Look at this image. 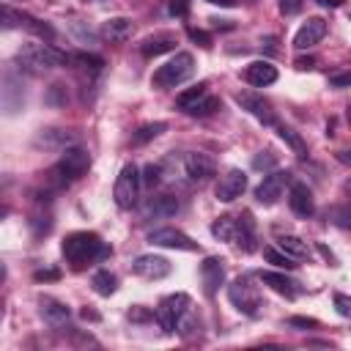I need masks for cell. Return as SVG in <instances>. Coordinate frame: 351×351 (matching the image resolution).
<instances>
[{
	"instance_id": "cell-1",
	"label": "cell",
	"mask_w": 351,
	"mask_h": 351,
	"mask_svg": "<svg viewBox=\"0 0 351 351\" xmlns=\"http://www.w3.org/2000/svg\"><path fill=\"white\" fill-rule=\"evenodd\" d=\"M63 250V258L74 266H85L90 261H99V258H107L110 255V247L90 230H77V233H69L60 244Z\"/></svg>"
},
{
	"instance_id": "cell-2",
	"label": "cell",
	"mask_w": 351,
	"mask_h": 351,
	"mask_svg": "<svg viewBox=\"0 0 351 351\" xmlns=\"http://www.w3.org/2000/svg\"><path fill=\"white\" fill-rule=\"evenodd\" d=\"M16 63L27 74H44V71H49V69H55L60 63H69V55H63L52 44L41 41V44H25L16 52Z\"/></svg>"
},
{
	"instance_id": "cell-3",
	"label": "cell",
	"mask_w": 351,
	"mask_h": 351,
	"mask_svg": "<svg viewBox=\"0 0 351 351\" xmlns=\"http://www.w3.org/2000/svg\"><path fill=\"white\" fill-rule=\"evenodd\" d=\"M195 71V58L189 52H176V58H170L165 66H159L151 77V85L159 88V90H167V88H176L181 82H186Z\"/></svg>"
},
{
	"instance_id": "cell-4",
	"label": "cell",
	"mask_w": 351,
	"mask_h": 351,
	"mask_svg": "<svg viewBox=\"0 0 351 351\" xmlns=\"http://www.w3.org/2000/svg\"><path fill=\"white\" fill-rule=\"evenodd\" d=\"M228 299H230V304L239 313H244L250 318L261 315V310H263V296L258 293V285H252V277L250 274H241V277H236L228 285Z\"/></svg>"
},
{
	"instance_id": "cell-5",
	"label": "cell",
	"mask_w": 351,
	"mask_h": 351,
	"mask_svg": "<svg viewBox=\"0 0 351 351\" xmlns=\"http://www.w3.org/2000/svg\"><path fill=\"white\" fill-rule=\"evenodd\" d=\"M88 167H90V154L80 145H69V148H63L58 165L52 167V176L58 184H71V181L82 178L88 173Z\"/></svg>"
},
{
	"instance_id": "cell-6",
	"label": "cell",
	"mask_w": 351,
	"mask_h": 351,
	"mask_svg": "<svg viewBox=\"0 0 351 351\" xmlns=\"http://www.w3.org/2000/svg\"><path fill=\"white\" fill-rule=\"evenodd\" d=\"M0 101H3V112L5 115H16L25 107V82H22V69L19 66H5Z\"/></svg>"
},
{
	"instance_id": "cell-7",
	"label": "cell",
	"mask_w": 351,
	"mask_h": 351,
	"mask_svg": "<svg viewBox=\"0 0 351 351\" xmlns=\"http://www.w3.org/2000/svg\"><path fill=\"white\" fill-rule=\"evenodd\" d=\"M140 186H143V176L134 165H123L118 178H115V189H112V197H115V206L118 208H132L140 197Z\"/></svg>"
},
{
	"instance_id": "cell-8",
	"label": "cell",
	"mask_w": 351,
	"mask_h": 351,
	"mask_svg": "<svg viewBox=\"0 0 351 351\" xmlns=\"http://www.w3.org/2000/svg\"><path fill=\"white\" fill-rule=\"evenodd\" d=\"M192 307V299L186 296V293H170V296H165L162 302H159V307H156V321H159V326H162V332H176V324H178V318L186 313Z\"/></svg>"
},
{
	"instance_id": "cell-9",
	"label": "cell",
	"mask_w": 351,
	"mask_h": 351,
	"mask_svg": "<svg viewBox=\"0 0 351 351\" xmlns=\"http://www.w3.org/2000/svg\"><path fill=\"white\" fill-rule=\"evenodd\" d=\"M291 184H293V181H291V173H288V170H271V173L263 176V181L258 184L255 200H258L261 206H274V203L285 195V189H288Z\"/></svg>"
},
{
	"instance_id": "cell-10",
	"label": "cell",
	"mask_w": 351,
	"mask_h": 351,
	"mask_svg": "<svg viewBox=\"0 0 351 351\" xmlns=\"http://www.w3.org/2000/svg\"><path fill=\"white\" fill-rule=\"evenodd\" d=\"M236 104H239L241 110H247L252 118H258L261 123H266V126H274V123H277L271 104H269L261 93H255V90H239V93H236Z\"/></svg>"
},
{
	"instance_id": "cell-11",
	"label": "cell",
	"mask_w": 351,
	"mask_h": 351,
	"mask_svg": "<svg viewBox=\"0 0 351 351\" xmlns=\"http://www.w3.org/2000/svg\"><path fill=\"white\" fill-rule=\"evenodd\" d=\"M148 244H154V247H167V250H184V252L200 250L197 241H192L186 233H181V230H176V228L151 230V233H148Z\"/></svg>"
},
{
	"instance_id": "cell-12",
	"label": "cell",
	"mask_w": 351,
	"mask_h": 351,
	"mask_svg": "<svg viewBox=\"0 0 351 351\" xmlns=\"http://www.w3.org/2000/svg\"><path fill=\"white\" fill-rule=\"evenodd\" d=\"M181 170H184V176L189 181L203 184V181H208L214 176V159L206 156V154H184L181 156Z\"/></svg>"
},
{
	"instance_id": "cell-13",
	"label": "cell",
	"mask_w": 351,
	"mask_h": 351,
	"mask_svg": "<svg viewBox=\"0 0 351 351\" xmlns=\"http://www.w3.org/2000/svg\"><path fill=\"white\" fill-rule=\"evenodd\" d=\"M244 189H247V173L239 170V167H230V170L219 178V184H217V200L233 203L236 197H241Z\"/></svg>"
},
{
	"instance_id": "cell-14",
	"label": "cell",
	"mask_w": 351,
	"mask_h": 351,
	"mask_svg": "<svg viewBox=\"0 0 351 351\" xmlns=\"http://www.w3.org/2000/svg\"><path fill=\"white\" fill-rule=\"evenodd\" d=\"M200 280H203V291H206V296L211 299V296H217V291H219V285L225 282V261L222 258H206L203 263H200Z\"/></svg>"
},
{
	"instance_id": "cell-15",
	"label": "cell",
	"mask_w": 351,
	"mask_h": 351,
	"mask_svg": "<svg viewBox=\"0 0 351 351\" xmlns=\"http://www.w3.org/2000/svg\"><path fill=\"white\" fill-rule=\"evenodd\" d=\"M132 269H134V274H140L145 280H162L170 274V261L162 255H137Z\"/></svg>"
},
{
	"instance_id": "cell-16",
	"label": "cell",
	"mask_w": 351,
	"mask_h": 351,
	"mask_svg": "<svg viewBox=\"0 0 351 351\" xmlns=\"http://www.w3.org/2000/svg\"><path fill=\"white\" fill-rule=\"evenodd\" d=\"M288 206H291V211L296 217H304V219L315 214V200H313V192L307 189V184L293 181L288 186Z\"/></svg>"
},
{
	"instance_id": "cell-17",
	"label": "cell",
	"mask_w": 351,
	"mask_h": 351,
	"mask_svg": "<svg viewBox=\"0 0 351 351\" xmlns=\"http://www.w3.org/2000/svg\"><path fill=\"white\" fill-rule=\"evenodd\" d=\"M326 36V22L321 16H310L293 36V47L296 49H307V47H315L321 38Z\"/></svg>"
},
{
	"instance_id": "cell-18",
	"label": "cell",
	"mask_w": 351,
	"mask_h": 351,
	"mask_svg": "<svg viewBox=\"0 0 351 351\" xmlns=\"http://www.w3.org/2000/svg\"><path fill=\"white\" fill-rule=\"evenodd\" d=\"M38 310H41V318H44L52 329L69 326L71 313H69V307H66L63 302H58V299H52V296H41V299H38Z\"/></svg>"
},
{
	"instance_id": "cell-19",
	"label": "cell",
	"mask_w": 351,
	"mask_h": 351,
	"mask_svg": "<svg viewBox=\"0 0 351 351\" xmlns=\"http://www.w3.org/2000/svg\"><path fill=\"white\" fill-rule=\"evenodd\" d=\"M132 33H134V22H132L129 16H110V19L101 25V36H104L107 41H112V44L129 41Z\"/></svg>"
},
{
	"instance_id": "cell-20",
	"label": "cell",
	"mask_w": 351,
	"mask_h": 351,
	"mask_svg": "<svg viewBox=\"0 0 351 351\" xmlns=\"http://www.w3.org/2000/svg\"><path fill=\"white\" fill-rule=\"evenodd\" d=\"M74 143V132L71 129H41L33 140L36 148H47V151H55V148H69Z\"/></svg>"
},
{
	"instance_id": "cell-21",
	"label": "cell",
	"mask_w": 351,
	"mask_h": 351,
	"mask_svg": "<svg viewBox=\"0 0 351 351\" xmlns=\"http://www.w3.org/2000/svg\"><path fill=\"white\" fill-rule=\"evenodd\" d=\"M244 80L252 85V88H266L277 80V69L269 63V60H252L247 69H244Z\"/></svg>"
},
{
	"instance_id": "cell-22",
	"label": "cell",
	"mask_w": 351,
	"mask_h": 351,
	"mask_svg": "<svg viewBox=\"0 0 351 351\" xmlns=\"http://www.w3.org/2000/svg\"><path fill=\"white\" fill-rule=\"evenodd\" d=\"M244 252H252L255 250V219L250 211H241L236 217V239H233Z\"/></svg>"
},
{
	"instance_id": "cell-23",
	"label": "cell",
	"mask_w": 351,
	"mask_h": 351,
	"mask_svg": "<svg viewBox=\"0 0 351 351\" xmlns=\"http://www.w3.org/2000/svg\"><path fill=\"white\" fill-rule=\"evenodd\" d=\"M261 280H263L274 293H280V296H285V299H296V296H299V282L291 280V277H285V274H280V271H261Z\"/></svg>"
},
{
	"instance_id": "cell-24",
	"label": "cell",
	"mask_w": 351,
	"mask_h": 351,
	"mask_svg": "<svg viewBox=\"0 0 351 351\" xmlns=\"http://www.w3.org/2000/svg\"><path fill=\"white\" fill-rule=\"evenodd\" d=\"M176 211H178V197H173V195H159V197H154V200L145 206L143 217H145V219H167V217H173Z\"/></svg>"
},
{
	"instance_id": "cell-25",
	"label": "cell",
	"mask_w": 351,
	"mask_h": 351,
	"mask_svg": "<svg viewBox=\"0 0 351 351\" xmlns=\"http://www.w3.org/2000/svg\"><path fill=\"white\" fill-rule=\"evenodd\" d=\"M170 49H176V36L173 33H154L140 44V52L145 58H156V55H165Z\"/></svg>"
},
{
	"instance_id": "cell-26",
	"label": "cell",
	"mask_w": 351,
	"mask_h": 351,
	"mask_svg": "<svg viewBox=\"0 0 351 351\" xmlns=\"http://www.w3.org/2000/svg\"><path fill=\"white\" fill-rule=\"evenodd\" d=\"M211 236L219 241H233L236 239V217H230V214L217 217L211 225Z\"/></svg>"
},
{
	"instance_id": "cell-27",
	"label": "cell",
	"mask_w": 351,
	"mask_h": 351,
	"mask_svg": "<svg viewBox=\"0 0 351 351\" xmlns=\"http://www.w3.org/2000/svg\"><path fill=\"white\" fill-rule=\"evenodd\" d=\"M90 285H93V291H96L99 296H112V293L118 291V277H115L112 271L101 269V271H96V274H93Z\"/></svg>"
},
{
	"instance_id": "cell-28",
	"label": "cell",
	"mask_w": 351,
	"mask_h": 351,
	"mask_svg": "<svg viewBox=\"0 0 351 351\" xmlns=\"http://www.w3.org/2000/svg\"><path fill=\"white\" fill-rule=\"evenodd\" d=\"M214 110H219V99H214V96H203V99H197L195 104H189L184 112L186 115H192V118H206V115H211Z\"/></svg>"
},
{
	"instance_id": "cell-29",
	"label": "cell",
	"mask_w": 351,
	"mask_h": 351,
	"mask_svg": "<svg viewBox=\"0 0 351 351\" xmlns=\"http://www.w3.org/2000/svg\"><path fill=\"white\" fill-rule=\"evenodd\" d=\"M167 129V123L165 121H154V123H143L134 134H132V143L134 145H143V143H148V140H154V137H159L162 132Z\"/></svg>"
},
{
	"instance_id": "cell-30",
	"label": "cell",
	"mask_w": 351,
	"mask_h": 351,
	"mask_svg": "<svg viewBox=\"0 0 351 351\" xmlns=\"http://www.w3.org/2000/svg\"><path fill=\"white\" fill-rule=\"evenodd\" d=\"M277 247L282 252H288L291 258H304L307 255V244L299 236H277Z\"/></svg>"
},
{
	"instance_id": "cell-31",
	"label": "cell",
	"mask_w": 351,
	"mask_h": 351,
	"mask_svg": "<svg viewBox=\"0 0 351 351\" xmlns=\"http://www.w3.org/2000/svg\"><path fill=\"white\" fill-rule=\"evenodd\" d=\"M263 258H266V263H271V266H280V269H293L296 263V258H291L288 252H282L280 247H266L263 250Z\"/></svg>"
},
{
	"instance_id": "cell-32",
	"label": "cell",
	"mask_w": 351,
	"mask_h": 351,
	"mask_svg": "<svg viewBox=\"0 0 351 351\" xmlns=\"http://www.w3.org/2000/svg\"><path fill=\"white\" fill-rule=\"evenodd\" d=\"M44 101H47L49 107H66V101H69L66 85H63V82H52V85L47 88V96H44Z\"/></svg>"
},
{
	"instance_id": "cell-33",
	"label": "cell",
	"mask_w": 351,
	"mask_h": 351,
	"mask_svg": "<svg viewBox=\"0 0 351 351\" xmlns=\"http://www.w3.org/2000/svg\"><path fill=\"white\" fill-rule=\"evenodd\" d=\"M277 134H280V137H282V140H285V143H288L299 156H304V154H307L304 140H302V137H299V132H293L291 126H277Z\"/></svg>"
},
{
	"instance_id": "cell-34",
	"label": "cell",
	"mask_w": 351,
	"mask_h": 351,
	"mask_svg": "<svg viewBox=\"0 0 351 351\" xmlns=\"http://www.w3.org/2000/svg\"><path fill=\"white\" fill-rule=\"evenodd\" d=\"M206 88H208V85H206V82H197V85H195V88H189V90H184V93H181V96H178V99H176V104H178V107H181V110H186V107H189V104H195V101H197V99H203V96H206V93H208V90H206Z\"/></svg>"
},
{
	"instance_id": "cell-35",
	"label": "cell",
	"mask_w": 351,
	"mask_h": 351,
	"mask_svg": "<svg viewBox=\"0 0 351 351\" xmlns=\"http://www.w3.org/2000/svg\"><path fill=\"white\" fill-rule=\"evenodd\" d=\"M69 60H74L77 66H82V69H88V71H99V69L104 66V58L90 55V52H77V55H69Z\"/></svg>"
},
{
	"instance_id": "cell-36",
	"label": "cell",
	"mask_w": 351,
	"mask_h": 351,
	"mask_svg": "<svg viewBox=\"0 0 351 351\" xmlns=\"http://www.w3.org/2000/svg\"><path fill=\"white\" fill-rule=\"evenodd\" d=\"M176 332L181 335V337H192L195 332H197V318L192 315V307L178 318V324H176Z\"/></svg>"
},
{
	"instance_id": "cell-37",
	"label": "cell",
	"mask_w": 351,
	"mask_h": 351,
	"mask_svg": "<svg viewBox=\"0 0 351 351\" xmlns=\"http://www.w3.org/2000/svg\"><path fill=\"white\" fill-rule=\"evenodd\" d=\"M165 178V173H162V162H151V165H145V170H143V184L145 186H156L159 181Z\"/></svg>"
},
{
	"instance_id": "cell-38",
	"label": "cell",
	"mask_w": 351,
	"mask_h": 351,
	"mask_svg": "<svg viewBox=\"0 0 351 351\" xmlns=\"http://www.w3.org/2000/svg\"><path fill=\"white\" fill-rule=\"evenodd\" d=\"M274 162H277V156H274L271 151H261V154L252 159V167H255V170H261V173H266V170H271V167H274Z\"/></svg>"
},
{
	"instance_id": "cell-39",
	"label": "cell",
	"mask_w": 351,
	"mask_h": 351,
	"mask_svg": "<svg viewBox=\"0 0 351 351\" xmlns=\"http://www.w3.org/2000/svg\"><path fill=\"white\" fill-rule=\"evenodd\" d=\"M167 11H170V16L186 19L189 16V0H167Z\"/></svg>"
},
{
	"instance_id": "cell-40",
	"label": "cell",
	"mask_w": 351,
	"mask_h": 351,
	"mask_svg": "<svg viewBox=\"0 0 351 351\" xmlns=\"http://www.w3.org/2000/svg\"><path fill=\"white\" fill-rule=\"evenodd\" d=\"M335 310H337L343 318H351V296H346V293H335Z\"/></svg>"
},
{
	"instance_id": "cell-41",
	"label": "cell",
	"mask_w": 351,
	"mask_h": 351,
	"mask_svg": "<svg viewBox=\"0 0 351 351\" xmlns=\"http://www.w3.org/2000/svg\"><path fill=\"white\" fill-rule=\"evenodd\" d=\"M277 8L285 14V16H293L302 11V0H277Z\"/></svg>"
},
{
	"instance_id": "cell-42",
	"label": "cell",
	"mask_w": 351,
	"mask_h": 351,
	"mask_svg": "<svg viewBox=\"0 0 351 351\" xmlns=\"http://www.w3.org/2000/svg\"><path fill=\"white\" fill-rule=\"evenodd\" d=\"M329 88H351V71L332 74V77H329Z\"/></svg>"
},
{
	"instance_id": "cell-43",
	"label": "cell",
	"mask_w": 351,
	"mask_h": 351,
	"mask_svg": "<svg viewBox=\"0 0 351 351\" xmlns=\"http://www.w3.org/2000/svg\"><path fill=\"white\" fill-rule=\"evenodd\" d=\"M189 38H192V41H197L200 47H211V36H208V33H203V30L189 27Z\"/></svg>"
},
{
	"instance_id": "cell-44",
	"label": "cell",
	"mask_w": 351,
	"mask_h": 351,
	"mask_svg": "<svg viewBox=\"0 0 351 351\" xmlns=\"http://www.w3.org/2000/svg\"><path fill=\"white\" fill-rule=\"evenodd\" d=\"M71 27H74V33H77V38H80V41H85V44H88V41H96V36H93L90 30H85L80 22H74Z\"/></svg>"
},
{
	"instance_id": "cell-45",
	"label": "cell",
	"mask_w": 351,
	"mask_h": 351,
	"mask_svg": "<svg viewBox=\"0 0 351 351\" xmlns=\"http://www.w3.org/2000/svg\"><path fill=\"white\" fill-rule=\"evenodd\" d=\"M33 277H36L38 282H41V280H58V277H60V271H58V269H38Z\"/></svg>"
},
{
	"instance_id": "cell-46",
	"label": "cell",
	"mask_w": 351,
	"mask_h": 351,
	"mask_svg": "<svg viewBox=\"0 0 351 351\" xmlns=\"http://www.w3.org/2000/svg\"><path fill=\"white\" fill-rule=\"evenodd\" d=\"M293 66H296L299 71H310V69L315 66V58H296V60H293Z\"/></svg>"
},
{
	"instance_id": "cell-47",
	"label": "cell",
	"mask_w": 351,
	"mask_h": 351,
	"mask_svg": "<svg viewBox=\"0 0 351 351\" xmlns=\"http://www.w3.org/2000/svg\"><path fill=\"white\" fill-rule=\"evenodd\" d=\"M315 324H318L315 318H299V315L291 318V326H315Z\"/></svg>"
},
{
	"instance_id": "cell-48",
	"label": "cell",
	"mask_w": 351,
	"mask_h": 351,
	"mask_svg": "<svg viewBox=\"0 0 351 351\" xmlns=\"http://www.w3.org/2000/svg\"><path fill=\"white\" fill-rule=\"evenodd\" d=\"M129 318H132V321H145V318H148V313H145V310H140V307H132V310H129Z\"/></svg>"
},
{
	"instance_id": "cell-49",
	"label": "cell",
	"mask_w": 351,
	"mask_h": 351,
	"mask_svg": "<svg viewBox=\"0 0 351 351\" xmlns=\"http://www.w3.org/2000/svg\"><path fill=\"white\" fill-rule=\"evenodd\" d=\"M318 252H321V255H324V258H326V261H329L332 266H337V258H335V255H332V252H329V250H326L324 244H318Z\"/></svg>"
},
{
	"instance_id": "cell-50",
	"label": "cell",
	"mask_w": 351,
	"mask_h": 351,
	"mask_svg": "<svg viewBox=\"0 0 351 351\" xmlns=\"http://www.w3.org/2000/svg\"><path fill=\"white\" fill-rule=\"evenodd\" d=\"M337 159H340L343 165H351V148H343V151H337Z\"/></svg>"
},
{
	"instance_id": "cell-51",
	"label": "cell",
	"mask_w": 351,
	"mask_h": 351,
	"mask_svg": "<svg viewBox=\"0 0 351 351\" xmlns=\"http://www.w3.org/2000/svg\"><path fill=\"white\" fill-rule=\"evenodd\" d=\"M206 3L219 5V8H233V5H236V0H206Z\"/></svg>"
},
{
	"instance_id": "cell-52",
	"label": "cell",
	"mask_w": 351,
	"mask_h": 351,
	"mask_svg": "<svg viewBox=\"0 0 351 351\" xmlns=\"http://www.w3.org/2000/svg\"><path fill=\"white\" fill-rule=\"evenodd\" d=\"M82 318H90V321H96V318H99V315H96V313H93V310H88V307H85V310H82Z\"/></svg>"
},
{
	"instance_id": "cell-53",
	"label": "cell",
	"mask_w": 351,
	"mask_h": 351,
	"mask_svg": "<svg viewBox=\"0 0 351 351\" xmlns=\"http://www.w3.org/2000/svg\"><path fill=\"white\" fill-rule=\"evenodd\" d=\"M318 3H321V5H332V8H337L343 0H318Z\"/></svg>"
},
{
	"instance_id": "cell-54",
	"label": "cell",
	"mask_w": 351,
	"mask_h": 351,
	"mask_svg": "<svg viewBox=\"0 0 351 351\" xmlns=\"http://www.w3.org/2000/svg\"><path fill=\"white\" fill-rule=\"evenodd\" d=\"M346 192H348V195H351V178H348V181H346Z\"/></svg>"
},
{
	"instance_id": "cell-55",
	"label": "cell",
	"mask_w": 351,
	"mask_h": 351,
	"mask_svg": "<svg viewBox=\"0 0 351 351\" xmlns=\"http://www.w3.org/2000/svg\"><path fill=\"white\" fill-rule=\"evenodd\" d=\"M348 123H351V107H348Z\"/></svg>"
}]
</instances>
